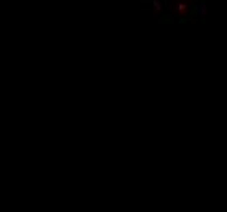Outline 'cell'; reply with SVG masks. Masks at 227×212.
<instances>
[{
    "label": "cell",
    "instance_id": "obj_1",
    "mask_svg": "<svg viewBox=\"0 0 227 212\" xmlns=\"http://www.w3.org/2000/svg\"><path fill=\"white\" fill-rule=\"evenodd\" d=\"M198 15L203 18L208 15V3H198Z\"/></svg>",
    "mask_w": 227,
    "mask_h": 212
},
{
    "label": "cell",
    "instance_id": "obj_2",
    "mask_svg": "<svg viewBox=\"0 0 227 212\" xmlns=\"http://www.w3.org/2000/svg\"><path fill=\"white\" fill-rule=\"evenodd\" d=\"M188 12H190V16H191V18H194V16H200V15H198V3H193V5L188 8Z\"/></svg>",
    "mask_w": 227,
    "mask_h": 212
},
{
    "label": "cell",
    "instance_id": "obj_3",
    "mask_svg": "<svg viewBox=\"0 0 227 212\" xmlns=\"http://www.w3.org/2000/svg\"><path fill=\"white\" fill-rule=\"evenodd\" d=\"M159 23H175V18L172 15H163L162 18H159Z\"/></svg>",
    "mask_w": 227,
    "mask_h": 212
},
{
    "label": "cell",
    "instance_id": "obj_4",
    "mask_svg": "<svg viewBox=\"0 0 227 212\" xmlns=\"http://www.w3.org/2000/svg\"><path fill=\"white\" fill-rule=\"evenodd\" d=\"M190 20H191V16H183V18H180V23H186Z\"/></svg>",
    "mask_w": 227,
    "mask_h": 212
},
{
    "label": "cell",
    "instance_id": "obj_5",
    "mask_svg": "<svg viewBox=\"0 0 227 212\" xmlns=\"http://www.w3.org/2000/svg\"><path fill=\"white\" fill-rule=\"evenodd\" d=\"M186 8V5H185V3H178V10H185Z\"/></svg>",
    "mask_w": 227,
    "mask_h": 212
},
{
    "label": "cell",
    "instance_id": "obj_6",
    "mask_svg": "<svg viewBox=\"0 0 227 212\" xmlns=\"http://www.w3.org/2000/svg\"><path fill=\"white\" fill-rule=\"evenodd\" d=\"M154 5H155V8H160V3H159V0H154Z\"/></svg>",
    "mask_w": 227,
    "mask_h": 212
},
{
    "label": "cell",
    "instance_id": "obj_7",
    "mask_svg": "<svg viewBox=\"0 0 227 212\" xmlns=\"http://www.w3.org/2000/svg\"><path fill=\"white\" fill-rule=\"evenodd\" d=\"M200 3H208V0H200Z\"/></svg>",
    "mask_w": 227,
    "mask_h": 212
}]
</instances>
